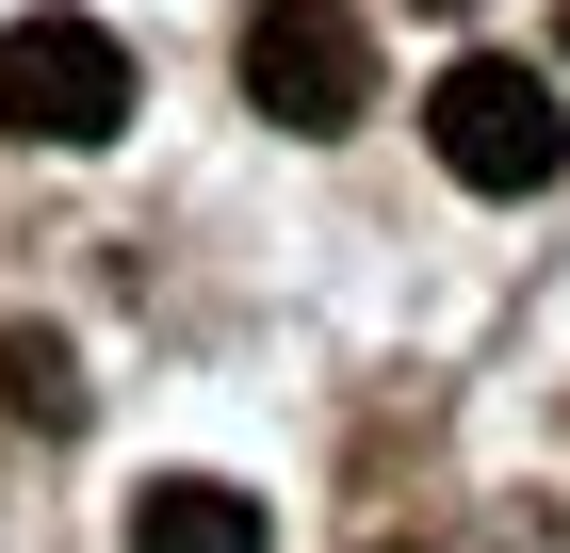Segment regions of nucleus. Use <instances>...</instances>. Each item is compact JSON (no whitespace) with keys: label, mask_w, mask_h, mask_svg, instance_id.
<instances>
[{"label":"nucleus","mask_w":570,"mask_h":553,"mask_svg":"<svg viewBox=\"0 0 570 553\" xmlns=\"http://www.w3.org/2000/svg\"><path fill=\"white\" fill-rule=\"evenodd\" d=\"M0 375H17V424H66V407H82V391H66V342H33V326L0 342Z\"/></svg>","instance_id":"5"},{"label":"nucleus","mask_w":570,"mask_h":553,"mask_svg":"<svg viewBox=\"0 0 570 553\" xmlns=\"http://www.w3.org/2000/svg\"><path fill=\"white\" fill-rule=\"evenodd\" d=\"M424 147H440V179H473V196H554L570 179V98L538 82V66H505V49H473V66H440Z\"/></svg>","instance_id":"1"},{"label":"nucleus","mask_w":570,"mask_h":553,"mask_svg":"<svg viewBox=\"0 0 570 553\" xmlns=\"http://www.w3.org/2000/svg\"><path fill=\"white\" fill-rule=\"evenodd\" d=\"M131 553H277V537H262L245 488H213V472H147L131 488Z\"/></svg>","instance_id":"4"},{"label":"nucleus","mask_w":570,"mask_h":553,"mask_svg":"<svg viewBox=\"0 0 570 553\" xmlns=\"http://www.w3.org/2000/svg\"><path fill=\"white\" fill-rule=\"evenodd\" d=\"M392 553H407V537H392Z\"/></svg>","instance_id":"6"},{"label":"nucleus","mask_w":570,"mask_h":553,"mask_svg":"<svg viewBox=\"0 0 570 553\" xmlns=\"http://www.w3.org/2000/svg\"><path fill=\"white\" fill-rule=\"evenodd\" d=\"M245 98H262L277 130H358V98H375L358 0H262V17H245Z\"/></svg>","instance_id":"3"},{"label":"nucleus","mask_w":570,"mask_h":553,"mask_svg":"<svg viewBox=\"0 0 570 553\" xmlns=\"http://www.w3.org/2000/svg\"><path fill=\"white\" fill-rule=\"evenodd\" d=\"M0 130L17 147H115L131 130V49L98 17H0Z\"/></svg>","instance_id":"2"}]
</instances>
